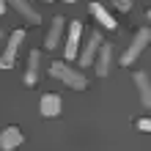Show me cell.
<instances>
[{
	"instance_id": "2",
	"label": "cell",
	"mask_w": 151,
	"mask_h": 151,
	"mask_svg": "<svg viewBox=\"0 0 151 151\" xmlns=\"http://www.w3.org/2000/svg\"><path fill=\"white\" fill-rule=\"evenodd\" d=\"M148 39H151V30L148 28H140L135 33V39H132V44L127 47V52L121 55V66H132V63H135V58H140L143 50L148 47Z\"/></svg>"
},
{
	"instance_id": "16",
	"label": "cell",
	"mask_w": 151,
	"mask_h": 151,
	"mask_svg": "<svg viewBox=\"0 0 151 151\" xmlns=\"http://www.w3.org/2000/svg\"><path fill=\"white\" fill-rule=\"evenodd\" d=\"M6 6H8L6 0H0V17H3V11H6Z\"/></svg>"
},
{
	"instance_id": "9",
	"label": "cell",
	"mask_w": 151,
	"mask_h": 151,
	"mask_svg": "<svg viewBox=\"0 0 151 151\" xmlns=\"http://www.w3.org/2000/svg\"><path fill=\"white\" fill-rule=\"evenodd\" d=\"M19 143H22V132L17 127H6L0 132V151H14Z\"/></svg>"
},
{
	"instance_id": "11",
	"label": "cell",
	"mask_w": 151,
	"mask_h": 151,
	"mask_svg": "<svg viewBox=\"0 0 151 151\" xmlns=\"http://www.w3.org/2000/svg\"><path fill=\"white\" fill-rule=\"evenodd\" d=\"M132 80H135V88H137V93H140L143 107H148V104H151V83H148V74L146 72H135Z\"/></svg>"
},
{
	"instance_id": "1",
	"label": "cell",
	"mask_w": 151,
	"mask_h": 151,
	"mask_svg": "<svg viewBox=\"0 0 151 151\" xmlns=\"http://www.w3.org/2000/svg\"><path fill=\"white\" fill-rule=\"evenodd\" d=\"M50 74L55 77V80H60L63 85L74 88V91H85V88H88V80L80 74L77 69H72L69 63H63V60H55V63L50 66Z\"/></svg>"
},
{
	"instance_id": "4",
	"label": "cell",
	"mask_w": 151,
	"mask_h": 151,
	"mask_svg": "<svg viewBox=\"0 0 151 151\" xmlns=\"http://www.w3.org/2000/svg\"><path fill=\"white\" fill-rule=\"evenodd\" d=\"M99 44H102V33H99V30H91V39H88V44L83 47V52H77L80 66H91V60L96 58V50H99Z\"/></svg>"
},
{
	"instance_id": "8",
	"label": "cell",
	"mask_w": 151,
	"mask_h": 151,
	"mask_svg": "<svg viewBox=\"0 0 151 151\" xmlns=\"http://www.w3.org/2000/svg\"><path fill=\"white\" fill-rule=\"evenodd\" d=\"M93 60H96V74H102V77H104V74L110 72V60H113V47L102 41V44H99V50H96V58H93Z\"/></svg>"
},
{
	"instance_id": "14",
	"label": "cell",
	"mask_w": 151,
	"mask_h": 151,
	"mask_svg": "<svg viewBox=\"0 0 151 151\" xmlns=\"http://www.w3.org/2000/svg\"><path fill=\"white\" fill-rule=\"evenodd\" d=\"M113 6L118 8V11H129V8H132V0H113Z\"/></svg>"
},
{
	"instance_id": "13",
	"label": "cell",
	"mask_w": 151,
	"mask_h": 151,
	"mask_svg": "<svg viewBox=\"0 0 151 151\" xmlns=\"http://www.w3.org/2000/svg\"><path fill=\"white\" fill-rule=\"evenodd\" d=\"M63 17H55L52 19V25H50V33H47V39H44V47L47 50H55L58 47V41H60V36H63Z\"/></svg>"
},
{
	"instance_id": "10",
	"label": "cell",
	"mask_w": 151,
	"mask_h": 151,
	"mask_svg": "<svg viewBox=\"0 0 151 151\" xmlns=\"http://www.w3.org/2000/svg\"><path fill=\"white\" fill-rule=\"evenodd\" d=\"M88 11H91L93 17H96V22L102 25V28H107V30H115L118 28V22H115V17L107 11V8H104L102 3H91V8H88Z\"/></svg>"
},
{
	"instance_id": "5",
	"label": "cell",
	"mask_w": 151,
	"mask_h": 151,
	"mask_svg": "<svg viewBox=\"0 0 151 151\" xmlns=\"http://www.w3.org/2000/svg\"><path fill=\"white\" fill-rule=\"evenodd\" d=\"M60 107H63V102H60L58 93H44L39 99V113L44 118H52V115H60Z\"/></svg>"
},
{
	"instance_id": "19",
	"label": "cell",
	"mask_w": 151,
	"mask_h": 151,
	"mask_svg": "<svg viewBox=\"0 0 151 151\" xmlns=\"http://www.w3.org/2000/svg\"><path fill=\"white\" fill-rule=\"evenodd\" d=\"M47 3H52V0H47Z\"/></svg>"
},
{
	"instance_id": "12",
	"label": "cell",
	"mask_w": 151,
	"mask_h": 151,
	"mask_svg": "<svg viewBox=\"0 0 151 151\" xmlns=\"http://www.w3.org/2000/svg\"><path fill=\"white\" fill-rule=\"evenodd\" d=\"M80 33H83V22H72L69 25V39H66V58L72 60L77 58V44H80Z\"/></svg>"
},
{
	"instance_id": "18",
	"label": "cell",
	"mask_w": 151,
	"mask_h": 151,
	"mask_svg": "<svg viewBox=\"0 0 151 151\" xmlns=\"http://www.w3.org/2000/svg\"><path fill=\"white\" fill-rule=\"evenodd\" d=\"M0 39H3V30H0Z\"/></svg>"
},
{
	"instance_id": "3",
	"label": "cell",
	"mask_w": 151,
	"mask_h": 151,
	"mask_svg": "<svg viewBox=\"0 0 151 151\" xmlns=\"http://www.w3.org/2000/svg\"><path fill=\"white\" fill-rule=\"evenodd\" d=\"M22 39H25V30H14L11 36H8V41H6V52L0 55V69H11V66H14L17 50H19Z\"/></svg>"
},
{
	"instance_id": "6",
	"label": "cell",
	"mask_w": 151,
	"mask_h": 151,
	"mask_svg": "<svg viewBox=\"0 0 151 151\" xmlns=\"http://www.w3.org/2000/svg\"><path fill=\"white\" fill-rule=\"evenodd\" d=\"M39 69H41V52L39 50H33V52H28V69H25V85H36V80H39Z\"/></svg>"
},
{
	"instance_id": "7",
	"label": "cell",
	"mask_w": 151,
	"mask_h": 151,
	"mask_svg": "<svg viewBox=\"0 0 151 151\" xmlns=\"http://www.w3.org/2000/svg\"><path fill=\"white\" fill-rule=\"evenodd\" d=\"M6 3H8V6H14L17 11L25 17V22H28V25H39V22H41V14L28 3V0H6Z\"/></svg>"
},
{
	"instance_id": "15",
	"label": "cell",
	"mask_w": 151,
	"mask_h": 151,
	"mask_svg": "<svg viewBox=\"0 0 151 151\" xmlns=\"http://www.w3.org/2000/svg\"><path fill=\"white\" fill-rule=\"evenodd\" d=\"M137 129H140V132H148V129H151V121H148V118H140V121H137Z\"/></svg>"
},
{
	"instance_id": "17",
	"label": "cell",
	"mask_w": 151,
	"mask_h": 151,
	"mask_svg": "<svg viewBox=\"0 0 151 151\" xmlns=\"http://www.w3.org/2000/svg\"><path fill=\"white\" fill-rule=\"evenodd\" d=\"M66 3H74V0H66Z\"/></svg>"
}]
</instances>
